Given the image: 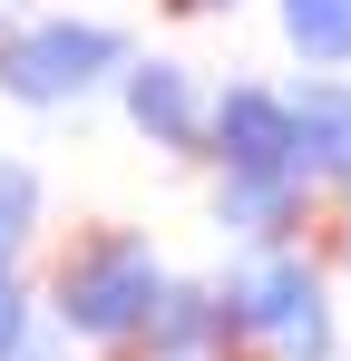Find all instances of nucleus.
Segmentation results:
<instances>
[{
    "mask_svg": "<svg viewBox=\"0 0 351 361\" xmlns=\"http://www.w3.org/2000/svg\"><path fill=\"white\" fill-rule=\"evenodd\" d=\"M215 147H225V176H273V166H292V98L234 78L225 98H215Z\"/></svg>",
    "mask_w": 351,
    "mask_h": 361,
    "instance_id": "20e7f679",
    "label": "nucleus"
},
{
    "mask_svg": "<svg viewBox=\"0 0 351 361\" xmlns=\"http://www.w3.org/2000/svg\"><path fill=\"white\" fill-rule=\"evenodd\" d=\"M225 225L234 235H254V244H273V235H292V215H302V176L292 166H273V176H225Z\"/></svg>",
    "mask_w": 351,
    "mask_h": 361,
    "instance_id": "423d86ee",
    "label": "nucleus"
},
{
    "mask_svg": "<svg viewBox=\"0 0 351 361\" xmlns=\"http://www.w3.org/2000/svg\"><path fill=\"white\" fill-rule=\"evenodd\" d=\"M292 176H351V88L332 78H312L302 98H292Z\"/></svg>",
    "mask_w": 351,
    "mask_h": 361,
    "instance_id": "39448f33",
    "label": "nucleus"
},
{
    "mask_svg": "<svg viewBox=\"0 0 351 361\" xmlns=\"http://www.w3.org/2000/svg\"><path fill=\"white\" fill-rule=\"evenodd\" d=\"M283 30H292V49L312 68L351 59V0H283Z\"/></svg>",
    "mask_w": 351,
    "mask_h": 361,
    "instance_id": "6e6552de",
    "label": "nucleus"
},
{
    "mask_svg": "<svg viewBox=\"0 0 351 361\" xmlns=\"http://www.w3.org/2000/svg\"><path fill=\"white\" fill-rule=\"evenodd\" d=\"M234 332L244 342H264L273 361H322L332 352V322H322V274L302 264V254H244L234 264Z\"/></svg>",
    "mask_w": 351,
    "mask_h": 361,
    "instance_id": "7ed1b4c3",
    "label": "nucleus"
},
{
    "mask_svg": "<svg viewBox=\"0 0 351 361\" xmlns=\"http://www.w3.org/2000/svg\"><path fill=\"white\" fill-rule=\"evenodd\" d=\"M127 118L147 127V137H166V147H195L205 137V118H195V88H185V68H137L127 78Z\"/></svg>",
    "mask_w": 351,
    "mask_h": 361,
    "instance_id": "0eeeda50",
    "label": "nucleus"
},
{
    "mask_svg": "<svg viewBox=\"0 0 351 361\" xmlns=\"http://www.w3.org/2000/svg\"><path fill=\"white\" fill-rule=\"evenodd\" d=\"M0 10H10V0H0Z\"/></svg>",
    "mask_w": 351,
    "mask_h": 361,
    "instance_id": "f8f14e48",
    "label": "nucleus"
},
{
    "mask_svg": "<svg viewBox=\"0 0 351 361\" xmlns=\"http://www.w3.org/2000/svg\"><path fill=\"white\" fill-rule=\"evenodd\" d=\"M20 332H30V312H20V283H10V264H0V361L20 352Z\"/></svg>",
    "mask_w": 351,
    "mask_h": 361,
    "instance_id": "9d476101",
    "label": "nucleus"
},
{
    "mask_svg": "<svg viewBox=\"0 0 351 361\" xmlns=\"http://www.w3.org/2000/svg\"><path fill=\"white\" fill-rule=\"evenodd\" d=\"M176 10H225V0H176Z\"/></svg>",
    "mask_w": 351,
    "mask_h": 361,
    "instance_id": "9b49d317",
    "label": "nucleus"
},
{
    "mask_svg": "<svg viewBox=\"0 0 351 361\" xmlns=\"http://www.w3.org/2000/svg\"><path fill=\"white\" fill-rule=\"evenodd\" d=\"M117 59H127V39H117L108 20H30V30L0 39V98L68 108V98H88Z\"/></svg>",
    "mask_w": 351,
    "mask_h": 361,
    "instance_id": "f03ea898",
    "label": "nucleus"
},
{
    "mask_svg": "<svg viewBox=\"0 0 351 361\" xmlns=\"http://www.w3.org/2000/svg\"><path fill=\"white\" fill-rule=\"evenodd\" d=\"M176 283L156 274V254L137 235H98L68 254V274H58V322L78 332V342H127V332H147L156 322V302Z\"/></svg>",
    "mask_w": 351,
    "mask_h": 361,
    "instance_id": "f257e3e1",
    "label": "nucleus"
},
{
    "mask_svg": "<svg viewBox=\"0 0 351 361\" xmlns=\"http://www.w3.org/2000/svg\"><path fill=\"white\" fill-rule=\"evenodd\" d=\"M30 215H39V176L30 166H0V264H10V244L30 235Z\"/></svg>",
    "mask_w": 351,
    "mask_h": 361,
    "instance_id": "1a4fd4ad",
    "label": "nucleus"
}]
</instances>
